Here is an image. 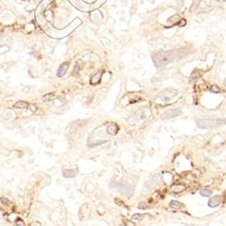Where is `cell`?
Returning a JSON list of instances; mask_svg holds the SVG:
<instances>
[{
	"label": "cell",
	"instance_id": "cell-1",
	"mask_svg": "<svg viewBox=\"0 0 226 226\" xmlns=\"http://www.w3.org/2000/svg\"><path fill=\"white\" fill-rule=\"evenodd\" d=\"M226 124L224 118H200L196 120V126L200 128H213Z\"/></svg>",
	"mask_w": 226,
	"mask_h": 226
},
{
	"label": "cell",
	"instance_id": "cell-2",
	"mask_svg": "<svg viewBox=\"0 0 226 226\" xmlns=\"http://www.w3.org/2000/svg\"><path fill=\"white\" fill-rule=\"evenodd\" d=\"M175 58V54L173 52H162L159 53H156L154 57V61L156 64L163 66L168 63L172 62Z\"/></svg>",
	"mask_w": 226,
	"mask_h": 226
},
{
	"label": "cell",
	"instance_id": "cell-3",
	"mask_svg": "<svg viewBox=\"0 0 226 226\" xmlns=\"http://www.w3.org/2000/svg\"><path fill=\"white\" fill-rule=\"evenodd\" d=\"M181 114V110L180 109H172L166 111L162 115L161 118L162 120H169V118H173L179 116Z\"/></svg>",
	"mask_w": 226,
	"mask_h": 226
},
{
	"label": "cell",
	"instance_id": "cell-4",
	"mask_svg": "<svg viewBox=\"0 0 226 226\" xmlns=\"http://www.w3.org/2000/svg\"><path fill=\"white\" fill-rule=\"evenodd\" d=\"M221 201H222V197L221 195H214L213 197H211L210 200L208 202V205L212 207V208H215L217 206L220 205V203H221Z\"/></svg>",
	"mask_w": 226,
	"mask_h": 226
},
{
	"label": "cell",
	"instance_id": "cell-5",
	"mask_svg": "<svg viewBox=\"0 0 226 226\" xmlns=\"http://www.w3.org/2000/svg\"><path fill=\"white\" fill-rule=\"evenodd\" d=\"M68 68H69V63H64L63 64L59 67L58 72H57V76L58 77L64 76L67 70H68Z\"/></svg>",
	"mask_w": 226,
	"mask_h": 226
},
{
	"label": "cell",
	"instance_id": "cell-6",
	"mask_svg": "<svg viewBox=\"0 0 226 226\" xmlns=\"http://www.w3.org/2000/svg\"><path fill=\"white\" fill-rule=\"evenodd\" d=\"M118 131V126L114 125V124H112V125L109 126L107 128V133L108 134H110V135H116Z\"/></svg>",
	"mask_w": 226,
	"mask_h": 226
},
{
	"label": "cell",
	"instance_id": "cell-7",
	"mask_svg": "<svg viewBox=\"0 0 226 226\" xmlns=\"http://www.w3.org/2000/svg\"><path fill=\"white\" fill-rule=\"evenodd\" d=\"M27 106H28V103L25 102V101H23V100L17 101V102L15 103V105H14V107L16 109H25V108H27Z\"/></svg>",
	"mask_w": 226,
	"mask_h": 226
},
{
	"label": "cell",
	"instance_id": "cell-8",
	"mask_svg": "<svg viewBox=\"0 0 226 226\" xmlns=\"http://www.w3.org/2000/svg\"><path fill=\"white\" fill-rule=\"evenodd\" d=\"M200 195L202 196H205V197H210L213 195V191L209 190V189H206V188H203V189H202L200 191Z\"/></svg>",
	"mask_w": 226,
	"mask_h": 226
},
{
	"label": "cell",
	"instance_id": "cell-9",
	"mask_svg": "<svg viewBox=\"0 0 226 226\" xmlns=\"http://www.w3.org/2000/svg\"><path fill=\"white\" fill-rule=\"evenodd\" d=\"M169 206L173 209H180L182 207V203L178 201H171L169 203Z\"/></svg>",
	"mask_w": 226,
	"mask_h": 226
},
{
	"label": "cell",
	"instance_id": "cell-10",
	"mask_svg": "<svg viewBox=\"0 0 226 226\" xmlns=\"http://www.w3.org/2000/svg\"><path fill=\"white\" fill-rule=\"evenodd\" d=\"M75 176H76V173L73 170H65L64 172V177H73Z\"/></svg>",
	"mask_w": 226,
	"mask_h": 226
},
{
	"label": "cell",
	"instance_id": "cell-11",
	"mask_svg": "<svg viewBox=\"0 0 226 226\" xmlns=\"http://www.w3.org/2000/svg\"><path fill=\"white\" fill-rule=\"evenodd\" d=\"M53 97H54V93H48V94H46L45 96H43V100H45V101H47V100H49L51 99H53Z\"/></svg>",
	"mask_w": 226,
	"mask_h": 226
},
{
	"label": "cell",
	"instance_id": "cell-12",
	"mask_svg": "<svg viewBox=\"0 0 226 226\" xmlns=\"http://www.w3.org/2000/svg\"><path fill=\"white\" fill-rule=\"evenodd\" d=\"M143 217H144L143 214H140V213H135L132 215V218L134 220H142Z\"/></svg>",
	"mask_w": 226,
	"mask_h": 226
},
{
	"label": "cell",
	"instance_id": "cell-13",
	"mask_svg": "<svg viewBox=\"0 0 226 226\" xmlns=\"http://www.w3.org/2000/svg\"><path fill=\"white\" fill-rule=\"evenodd\" d=\"M211 92H214V93H219L221 92V90H220L217 86H212L211 87Z\"/></svg>",
	"mask_w": 226,
	"mask_h": 226
}]
</instances>
